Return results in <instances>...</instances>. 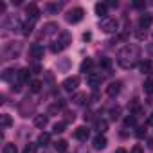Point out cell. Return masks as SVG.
<instances>
[{"label": "cell", "instance_id": "cell-21", "mask_svg": "<svg viewBox=\"0 0 153 153\" xmlns=\"http://www.w3.org/2000/svg\"><path fill=\"white\" fill-rule=\"evenodd\" d=\"M67 148H68V144H67V140H63V139H58V140L54 142V149H56L58 153H65Z\"/></svg>", "mask_w": 153, "mask_h": 153}, {"label": "cell", "instance_id": "cell-15", "mask_svg": "<svg viewBox=\"0 0 153 153\" xmlns=\"http://www.w3.org/2000/svg\"><path fill=\"white\" fill-rule=\"evenodd\" d=\"M94 9H96V15H97V16L106 18V15H108V4H105V2H97V4L94 6Z\"/></svg>", "mask_w": 153, "mask_h": 153}, {"label": "cell", "instance_id": "cell-11", "mask_svg": "<svg viewBox=\"0 0 153 153\" xmlns=\"http://www.w3.org/2000/svg\"><path fill=\"white\" fill-rule=\"evenodd\" d=\"M106 144H108V140H106V137H105L103 133L96 135V137H94V140H92L94 149H105V148H106Z\"/></svg>", "mask_w": 153, "mask_h": 153}, {"label": "cell", "instance_id": "cell-8", "mask_svg": "<svg viewBox=\"0 0 153 153\" xmlns=\"http://www.w3.org/2000/svg\"><path fill=\"white\" fill-rule=\"evenodd\" d=\"M61 87H63V90H67V92H74L76 88L79 87V78H78V76H70V78H67V79L61 83Z\"/></svg>", "mask_w": 153, "mask_h": 153}, {"label": "cell", "instance_id": "cell-25", "mask_svg": "<svg viewBox=\"0 0 153 153\" xmlns=\"http://www.w3.org/2000/svg\"><path fill=\"white\" fill-rule=\"evenodd\" d=\"M88 99H90V96H87V94H78L74 97V103L76 105H85V103H88Z\"/></svg>", "mask_w": 153, "mask_h": 153}, {"label": "cell", "instance_id": "cell-29", "mask_svg": "<svg viewBox=\"0 0 153 153\" xmlns=\"http://www.w3.org/2000/svg\"><path fill=\"white\" fill-rule=\"evenodd\" d=\"M65 128H67V123H65V121H59V123L54 124V133H63Z\"/></svg>", "mask_w": 153, "mask_h": 153}, {"label": "cell", "instance_id": "cell-6", "mask_svg": "<svg viewBox=\"0 0 153 153\" xmlns=\"http://www.w3.org/2000/svg\"><path fill=\"white\" fill-rule=\"evenodd\" d=\"M83 16H85V11H83L81 7H72V9L65 15V20H67L68 24H78V22L83 20Z\"/></svg>", "mask_w": 153, "mask_h": 153}, {"label": "cell", "instance_id": "cell-45", "mask_svg": "<svg viewBox=\"0 0 153 153\" xmlns=\"http://www.w3.org/2000/svg\"><path fill=\"white\" fill-rule=\"evenodd\" d=\"M148 51H149V52L153 54V45H149V49H148Z\"/></svg>", "mask_w": 153, "mask_h": 153}, {"label": "cell", "instance_id": "cell-26", "mask_svg": "<svg viewBox=\"0 0 153 153\" xmlns=\"http://www.w3.org/2000/svg\"><path fill=\"white\" fill-rule=\"evenodd\" d=\"M42 87H43V85H42V81H38V79H33V81L29 83V88H31V92H34V94L40 92Z\"/></svg>", "mask_w": 153, "mask_h": 153}, {"label": "cell", "instance_id": "cell-9", "mask_svg": "<svg viewBox=\"0 0 153 153\" xmlns=\"http://www.w3.org/2000/svg\"><path fill=\"white\" fill-rule=\"evenodd\" d=\"M87 83L92 87V88H97L101 83H103V74L101 72H90L87 76Z\"/></svg>", "mask_w": 153, "mask_h": 153}, {"label": "cell", "instance_id": "cell-43", "mask_svg": "<svg viewBox=\"0 0 153 153\" xmlns=\"http://www.w3.org/2000/svg\"><path fill=\"white\" fill-rule=\"evenodd\" d=\"M115 153H128V151H126L124 148H117V149H115Z\"/></svg>", "mask_w": 153, "mask_h": 153}, {"label": "cell", "instance_id": "cell-39", "mask_svg": "<svg viewBox=\"0 0 153 153\" xmlns=\"http://www.w3.org/2000/svg\"><path fill=\"white\" fill-rule=\"evenodd\" d=\"M137 38H139V40H144V38H146V31H144V29L137 31Z\"/></svg>", "mask_w": 153, "mask_h": 153}, {"label": "cell", "instance_id": "cell-31", "mask_svg": "<svg viewBox=\"0 0 153 153\" xmlns=\"http://www.w3.org/2000/svg\"><path fill=\"white\" fill-rule=\"evenodd\" d=\"M2 153H18V149H16V146H15V144H4Z\"/></svg>", "mask_w": 153, "mask_h": 153}, {"label": "cell", "instance_id": "cell-22", "mask_svg": "<svg viewBox=\"0 0 153 153\" xmlns=\"http://www.w3.org/2000/svg\"><path fill=\"white\" fill-rule=\"evenodd\" d=\"M0 124H2V128L6 130V128H9V126L13 124V119H11L7 114H2V115H0Z\"/></svg>", "mask_w": 153, "mask_h": 153}, {"label": "cell", "instance_id": "cell-19", "mask_svg": "<svg viewBox=\"0 0 153 153\" xmlns=\"http://www.w3.org/2000/svg\"><path fill=\"white\" fill-rule=\"evenodd\" d=\"M33 29H34V20H27V22L22 25V34H24V36H29V34L33 33Z\"/></svg>", "mask_w": 153, "mask_h": 153}, {"label": "cell", "instance_id": "cell-44", "mask_svg": "<svg viewBox=\"0 0 153 153\" xmlns=\"http://www.w3.org/2000/svg\"><path fill=\"white\" fill-rule=\"evenodd\" d=\"M149 123L153 124V112H151V115H149Z\"/></svg>", "mask_w": 153, "mask_h": 153}, {"label": "cell", "instance_id": "cell-40", "mask_svg": "<svg viewBox=\"0 0 153 153\" xmlns=\"http://www.w3.org/2000/svg\"><path fill=\"white\" fill-rule=\"evenodd\" d=\"M31 70H33L34 74H38V72H42V67H40V65H33V67H31Z\"/></svg>", "mask_w": 153, "mask_h": 153}, {"label": "cell", "instance_id": "cell-36", "mask_svg": "<svg viewBox=\"0 0 153 153\" xmlns=\"http://www.w3.org/2000/svg\"><path fill=\"white\" fill-rule=\"evenodd\" d=\"M137 137H139V139H144V137H146V126L137 128Z\"/></svg>", "mask_w": 153, "mask_h": 153}, {"label": "cell", "instance_id": "cell-5", "mask_svg": "<svg viewBox=\"0 0 153 153\" xmlns=\"http://www.w3.org/2000/svg\"><path fill=\"white\" fill-rule=\"evenodd\" d=\"M34 108H36V101L31 99V97H25V99L18 105V110H20L22 117H29V115L34 112Z\"/></svg>", "mask_w": 153, "mask_h": 153}, {"label": "cell", "instance_id": "cell-30", "mask_svg": "<svg viewBox=\"0 0 153 153\" xmlns=\"http://www.w3.org/2000/svg\"><path fill=\"white\" fill-rule=\"evenodd\" d=\"M144 92H146V94H149V96L153 94V79H151V78L144 81Z\"/></svg>", "mask_w": 153, "mask_h": 153}, {"label": "cell", "instance_id": "cell-27", "mask_svg": "<svg viewBox=\"0 0 153 153\" xmlns=\"http://www.w3.org/2000/svg\"><path fill=\"white\" fill-rule=\"evenodd\" d=\"M49 142H51V135H49V133H42V135L38 137V144H40V146H43V148H45Z\"/></svg>", "mask_w": 153, "mask_h": 153}, {"label": "cell", "instance_id": "cell-32", "mask_svg": "<svg viewBox=\"0 0 153 153\" xmlns=\"http://www.w3.org/2000/svg\"><path fill=\"white\" fill-rule=\"evenodd\" d=\"M135 121H137V115H128V117L124 119V128H128V126H135Z\"/></svg>", "mask_w": 153, "mask_h": 153}, {"label": "cell", "instance_id": "cell-18", "mask_svg": "<svg viewBox=\"0 0 153 153\" xmlns=\"http://www.w3.org/2000/svg\"><path fill=\"white\" fill-rule=\"evenodd\" d=\"M92 67H94V61H92L90 58H87V59H85V61L81 63V67H79V70H81L83 74H87V76H88V74L92 72Z\"/></svg>", "mask_w": 153, "mask_h": 153}, {"label": "cell", "instance_id": "cell-10", "mask_svg": "<svg viewBox=\"0 0 153 153\" xmlns=\"http://www.w3.org/2000/svg\"><path fill=\"white\" fill-rule=\"evenodd\" d=\"M25 15H27V20H38L40 18V9H38V6L36 4H29L27 7H25Z\"/></svg>", "mask_w": 153, "mask_h": 153}, {"label": "cell", "instance_id": "cell-12", "mask_svg": "<svg viewBox=\"0 0 153 153\" xmlns=\"http://www.w3.org/2000/svg\"><path fill=\"white\" fill-rule=\"evenodd\" d=\"M151 24H153V16H151V15H146V13L140 15V18H139V27H140V29L146 31V29L151 27Z\"/></svg>", "mask_w": 153, "mask_h": 153}, {"label": "cell", "instance_id": "cell-35", "mask_svg": "<svg viewBox=\"0 0 153 153\" xmlns=\"http://www.w3.org/2000/svg\"><path fill=\"white\" fill-rule=\"evenodd\" d=\"M119 114H121V108H119V106H117V108H112V110H110V117H112L114 121H115V119H119Z\"/></svg>", "mask_w": 153, "mask_h": 153}, {"label": "cell", "instance_id": "cell-2", "mask_svg": "<svg viewBox=\"0 0 153 153\" xmlns=\"http://www.w3.org/2000/svg\"><path fill=\"white\" fill-rule=\"evenodd\" d=\"M70 40H72V36H70V33H67V31H63V33H59V38L52 42V45H51V51H52L54 54H58V52H61V51H63L65 47H68V43H70Z\"/></svg>", "mask_w": 153, "mask_h": 153}, {"label": "cell", "instance_id": "cell-20", "mask_svg": "<svg viewBox=\"0 0 153 153\" xmlns=\"http://www.w3.org/2000/svg\"><path fill=\"white\" fill-rule=\"evenodd\" d=\"M47 123H49V115H36L34 117V126H38V128H45Z\"/></svg>", "mask_w": 153, "mask_h": 153}, {"label": "cell", "instance_id": "cell-37", "mask_svg": "<svg viewBox=\"0 0 153 153\" xmlns=\"http://www.w3.org/2000/svg\"><path fill=\"white\" fill-rule=\"evenodd\" d=\"M144 6H146L144 0H135V2H133V7H137V9H142Z\"/></svg>", "mask_w": 153, "mask_h": 153}, {"label": "cell", "instance_id": "cell-4", "mask_svg": "<svg viewBox=\"0 0 153 153\" xmlns=\"http://www.w3.org/2000/svg\"><path fill=\"white\" fill-rule=\"evenodd\" d=\"M117 27H119V22H117L115 18H110V16L101 18V22H99V29H101L103 33H106V34L115 33V31H117Z\"/></svg>", "mask_w": 153, "mask_h": 153}, {"label": "cell", "instance_id": "cell-14", "mask_svg": "<svg viewBox=\"0 0 153 153\" xmlns=\"http://www.w3.org/2000/svg\"><path fill=\"white\" fill-rule=\"evenodd\" d=\"M88 135H90V130H88V128H85V126L76 128V131H74V137L78 139V140H87V139H88Z\"/></svg>", "mask_w": 153, "mask_h": 153}, {"label": "cell", "instance_id": "cell-33", "mask_svg": "<svg viewBox=\"0 0 153 153\" xmlns=\"http://www.w3.org/2000/svg\"><path fill=\"white\" fill-rule=\"evenodd\" d=\"M24 153H36V144H33V142L25 144V148H24Z\"/></svg>", "mask_w": 153, "mask_h": 153}, {"label": "cell", "instance_id": "cell-24", "mask_svg": "<svg viewBox=\"0 0 153 153\" xmlns=\"http://www.w3.org/2000/svg\"><path fill=\"white\" fill-rule=\"evenodd\" d=\"M139 68H140V72H142V74H148V72L151 70V61H149V59L140 61V63H139Z\"/></svg>", "mask_w": 153, "mask_h": 153}, {"label": "cell", "instance_id": "cell-3", "mask_svg": "<svg viewBox=\"0 0 153 153\" xmlns=\"http://www.w3.org/2000/svg\"><path fill=\"white\" fill-rule=\"evenodd\" d=\"M20 51H22V43L11 42V43H6V47L2 51V56H4V59H13L20 54Z\"/></svg>", "mask_w": 153, "mask_h": 153}, {"label": "cell", "instance_id": "cell-23", "mask_svg": "<svg viewBox=\"0 0 153 153\" xmlns=\"http://www.w3.org/2000/svg\"><path fill=\"white\" fill-rule=\"evenodd\" d=\"M106 128H108V123H106L105 119H96V130H97L99 133L106 131Z\"/></svg>", "mask_w": 153, "mask_h": 153}, {"label": "cell", "instance_id": "cell-7", "mask_svg": "<svg viewBox=\"0 0 153 153\" xmlns=\"http://www.w3.org/2000/svg\"><path fill=\"white\" fill-rule=\"evenodd\" d=\"M58 29H59V27H58V24H54V22H49V24H45V25L42 27V31H40L38 38H40V40H42V38H49V36H52V34L59 33Z\"/></svg>", "mask_w": 153, "mask_h": 153}, {"label": "cell", "instance_id": "cell-16", "mask_svg": "<svg viewBox=\"0 0 153 153\" xmlns=\"http://www.w3.org/2000/svg\"><path fill=\"white\" fill-rule=\"evenodd\" d=\"M119 92H121V81H114V83H110V85L106 87V94H108L110 97H115Z\"/></svg>", "mask_w": 153, "mask_h": 153}, {"label": "cell", "instance_id": "cell-17", "mask_svg": "<svg viewBox=\"0 0 153 153\" xmlns=\"http://www.w3.org/2000/svg\"><path fill=\"white\" fill-rule=\"evenodd\" d=\"M63 6H65L63 2H52V4H47V6H45V11H47L49 15H56Z\"/></svg>", "mask_w": 153, "mask_h": 153}, {"label": "cell", "instance_id": "cell-42", "mask_svg": "<svg viewBox=\"0 0 153 153\" xmlns=\"http://www.w3.org/2000/svg\"><path fill=\"white\" fill-rule=\"evenodd\" d=\"M90 38H92V34H90V33H85V34H83V40H90Z\"/></svg>", "mask_w": 153, "mask_h": 153}, {"label": "cell", "instance_id": "cell-28", "mask_svg": "<svg viewBox=\"0 0 153 153\" xmlns=\"http://www.w3.org/2000/svg\"><path fill=\"white\" fill-rule=\"evenodd\" d=\"M29 78H31V68H22L20 70V81L24 83V81H29Z\"/></svg>", "mask_w": 153, "mask_h": 153}, {"label": "cell", "instance_id": "cell-34", "mask_svg": "<svg viewBox=\"0 0 153 153\" xmlns=\"http://www.w3.org/2000/svg\"><path fill=\"white\" fill-rule=\"evenodd\" d=\"M99 65H101L103 68H110L112 61H110V58H101V59H99Z\"/></svg>", "mask_w": 153, "mask_h": 153}, {"label": "cell", "instance_id": "cell-41", "mask_svg": "<svg viewBox=\"0 0 153 153\" xmlns=\"http://www.w3.org/2000/svg\"><path fill=\"white\" fill-rule=\"evenodd\" d=\"M4 11H6V4L0 2V15H4Z\"/></svg>", "mask_w": 153, "mask_h": 153}, {"label": "cell", "instance_id": "cell-13", "mask_svg": "<svg viewBox=\"0 0 153 153\" xmlns=\"http://www.w3.org/2000/svg\"><path fill=\"white\" fill-rule=\"evenodd\" d=\"M29 54H31L34 59H40V58H43V47H42L40 43H33V45L29 47Z\"/></svg>", "mask_w": 153, "mask_h": 153}, {"label": "cell", "instance_id": "cell-1", "mask_svg": "<svg viewBox=\"0 0 153 153\" xmlns=\"http://www.w3.org/2000/svg\"><path fill=\"white\" fill-rule=\"evenodd\" d=\"M139 59H140V47L135 43H128L117 52V63H119V67H123L126 70L139 65L140 63Z\"/></svg>", "mask_w": 153, "mask_h": 153}, {"label": "cell", "instance_id": "cell-38", "mask_svg": "<svg viewBox=\"0 0 153 153\" xmlns=\"http://www.w3.org/2000/svg\"><path fill=\"white\" fill-rule=\"evenodd\" d=\"M130 153H144V149H142V148L137 144V146H133V148L130 149Z\"/></svg>", "mask_w": 153, "mask_h": 153}]
</instances>
